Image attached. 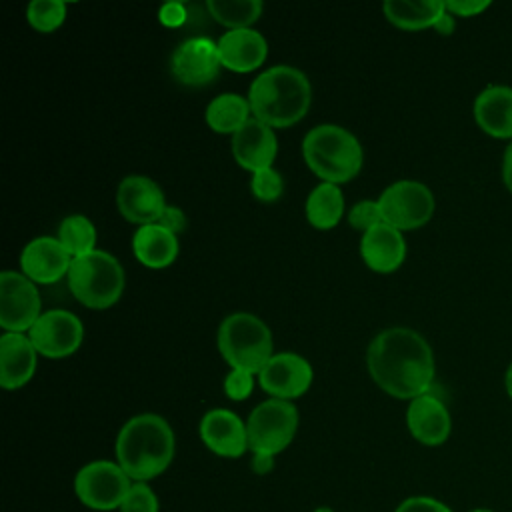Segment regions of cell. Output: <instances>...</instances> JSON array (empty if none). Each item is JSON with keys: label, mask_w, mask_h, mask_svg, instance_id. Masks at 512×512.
<instances>
[{"label": "cell", "mask_w": 512, "mask_h": 512, "mask_svg": "<svg viewBox=\"0 0 512 512\" xmlns=\"http://www.w3.org/2000/svg\"><path fill=\"white\" fill-rule=\"evenodd\" d=\"M132 250L140 264L148 268H166L178 256V236L160 224L140 226L132 238Z\"/></svg>", "instance_id": "cell-23"}, {"label": "cell", "mask_w": 512, "mask_h": 512, "mask_svg": "<svg viewBox=\"0 0 512 512\" xmlns=\"http://www.w3.org/2000/svg\"><path fill=\"white\" fill-rule=\"evenodd\" d=\"M116 204L120 214L140 226L156 224L166 210V198L162 188L148 176H126L116 190Z\"/></svg>", "instance_id": "cell-14"}, {"label": "cell", "mask_w": 512, "mask_h": 512, "mask_svg": "<svg viewBox=\"0 0 512 512\" xmlns=\"http://www.w3.org/2000/svg\"><path fill=\"white\" fill-rule=\"evenodd\" d=\"M476 126L498 140H512V86L490 84L472 104Z\"/></svg>", "instance_id": "cell-19"}, {"label": "cell", "mask_w": 512, "mask_h": 512, "mask_svg": "<svg viewBox=\"0 0 512 512\" xmlns=\"http://www.w3.org/2000/svg\"><path fill=\"white\" fill-rule=\"evenodd\" d=\"M406 426L414 440L424 446H440L448 440L452 432V418L446 404L426 392L410 400L406 410Z\"/></svg>", "instance_id": "cell-17"}, {"label": "cell", "mask_w": 512, "mask_h": 512, "mask_svg": "<svg viewBox=\"0 0 512 512\" xmlns=\"http://www.w3.org/2000/svg\"><path fill=\"white\" fill-rule=\"evenodd\" d=\"M204 446L222 458H240L248 446L246 422L232 410L214 408L208 410L198 426Z\"/></svg>", "instance_id": "cell-15"}, {"label": "cell", "mask_w": 512, "mask_h": 512, "mask_svg": "<svg viewBox=\"0 0 512 512\" xmlns=\"http://www.w3.org/2000/svg\"><path fill=\"white\" fill-rule=\"evenodd\" d=\"M360 254L370 270L390 274L398 270L406 258V240L400 230L380 222L362 234Z\"/></svg>", "instance_id": "cell-20"}, {"label": "cell", "mask_w": 512, "mask_h": 512, "mask_svg": "<svg viewBox=\"0 0 512 512\" xmlns=\"http://www.w3.org/2000/svg\"><path fill=\"white\" fill-rule=\"evenodd\" d=\"M504 388H506V394H508V398L512 400V362L508 364V368H506V374H504Z\"/></svg>", "instance_id": "cell-41"}, {"label": "cell", "mask_w": 512, "mask_h": 512, "mask_svg": "<svg viewBox=\"0 0 512 512\" xmlns=\"http://www.w3.org/2000/svg\"><path fill=\"white\" fill-rule=\"evenodd\" d=\"M446 10L456 18H472V16H478L482 14L486 8H490V2L488 0H448L444 2Z\"/></svg>", "instance_id": "cell-35"}, {"label": "cell", "mask_w": 512, "mask_h": 512, "mask_svg": "<svg viewBox=\"0 0 512 512\" xmlns=\"http://www.w3.org/2000/svg\"><path fill=\"white\" fill-rule=\"evenodd\" d=\"M366 366L380 390L400 400H414L434 382L436 362L428 340L412 328H386L378 332L368 350Z\"/></svg>", "instance_id": "cell-1"}, {"label": "cell", "mask_w": 512, "mask_h": 512, "mask_svg": "<svg viewBox=\"0 0 512 512\" xmlns=\"http://www.w3.org/2000/svg\"><path fill=\"white\" fill-rule=\"evenodd\" d=\"M220 68L218 44L204 36L184 40L170 58V72L184 86H206L218 76Z\"/></svg>", "instance_id": "cell-13"}, {"label": "cell", "mask_w": 512, "mask_h": 512, "mask_svg": "<svg viewBox=\"0 0 512 512\" xmlns=\"http://www.w3.org/2000/svg\"><path fill=\"white\" fill-rule=\"evenodd\" d=\"M382 220L396 230H416L428 224L436 202L432 190L418 180H398L378 198Z\"/></svg>", "instance_id": "cell-9"}, {"label": "cell", "mask_w": 512, "mask_h": 512, "mask_svg": "<svg viewBox=\"0 0 512 512\" xmlns=\"http://www.w3.org/2000/svg\"><path fill=\"white\" fill-rule=\"evenodd\" d=\"M248 102L252 116L270 128L292 126L302 120L310 108V80L294 66H272L250 84Z\"/></svg>", "instance_id": "cell-3"}, {"label": "cell", "mask_w": 512, "mask_h": 512, "mask_svg": "<svg viewBox=\"0 0 512 512\" xmlns=\"http://www.w3.org/2000/svg\"><path fill=\"white\" fill-rule=\"evenodd\" d=\"M248 446L254 452L276 456L290 446L298 430V410L290 400L260 402L246 420Z\"/></svg>", "instance_id": "cell-7"}, {"label": "cell", "mask_w": 512, "mask_h": 512, "mask_svg": "<svg viewBox=\"0 0 512 512\" xmlns=\"http://www.w3.org/2000/svg\"><path fill=\"white\" fill-rule=\"evenodd\" d=\"M314 372L310 362L296 352L274 354L258 372V384L272 398L294 400L312 384Z\"/></svg>", "instance_id": "cell-12"}, {"label": "cell", "mask_w": 512, "mask_h": 512, "mask_svg": "<svg viewBox=\"0 0 512 512\" xmlns=\"http://www.w3.org/2000/svg\"><path fill=\"white\" fill-rule=\"evenodd\" d=\"M502 182L506 190L512 194V140L506 144L502 154Z\"/></svg>", "instance_id": "cell-39"}, {"label": "cell", "mask_w": 512, "mask_h": 512, "mask_svg": "<svg viewBox=\"0 0 512 512\" xmlns=\"http://www.w3.org/2000/svg\"><path fill=\"white\" fill-rule=\"evenodd\" d=\"M302 154L308 168L322 178V182L330 184L352 180L364 160L358 138L336 124H320L308 130L302 140Z\"/></svg>", "instance_id": "cell-4"}, {"label": "cell", "mask_w": 512, "mask_h": 512, "mask_svg": "<svg viewBox=\"0 0 512 512\" xmlns=\"http://www.w3.org/2000/svg\"><path fill=\"white\" fill-rule=\"evenodd\" d=\"M130 476L118 462L94 460L84 464L74 476V494L90 510H118L132 488Z\"/></svg>", "instance_id": "cell-8"}, {"label": "cell", "mask_w": 512, "mask_h": 512, "mask_svg": "<svg viewBox=\"0 0 512 512\" xmlns=\"http://www.w3.org/2000/svg\"><path fill=\"white\" fill-rule=\"evenodd\" d=\"M28 338L38 354L46 358H66L80 348L84 326L70 310L54 308L42 312V316L28 330Z\"/></svg>", "instance_id": "cell-11"}, {"label": "cell", "mask_w": 512, "mask_h": 512, "mask_svg": "<svg viewBox=\"0 0 512 512\" xmlns=\"http://www.w3.org/2000/svg\"><path fill=\"white\" fill-rule=\"evenodd\" d=\"M254 390V374L232 368L224 378V392L230 400H246Z\"/></svg>", "instance_id": "cell-33"}, {"label": "cell", "mask_w": 512, "mask_h": 512, "mask_svg": "<svg viewBox=\"0 0 512 512\" xmlns=\"http://www.w3.org/2000/svg\"><path fill=\"white\" fill-rule=\"evenodd\" d=\"M470 512H492V510H488V508H476V510H470Z\"/></svg>", "instance_id": "cell-43"}, {"label": "cell", "mask_w": 512, "mask_h": 512, "mask_svg": "<svg viewBox=\"0 0 512 512\" xmlns=\"http://www.w3.org/2000/svg\"><path fill=\"white\" fill-rule=\"evenodd\" d=\"M66 278L74 298L94 310L114 306L124 292V270L120 262L98 248L74 258Z\"/></svg>", "instance_id": "cell-5"}, {"label": "cell", "mask_w": 512, "mask_h": 512, "mask_svg": "<svg viewBox=\"0 0 512 512\" xmlns=\"http://www.w3.org/2000/svg\"><path fill=\"white\" fill-rule=\"evenodd\" d=\"M36 348L28 334L4 332L0 338V386L18 390L30 382L36 370Z\"/></svg>", "instance_id": "cell-21"}, {"label": "cell", "mask_w": 512, "mask_h": 512, "mask_svg": "<svg viewBox=\"0 0 512 512\" xmlns=\"http://www.w3.org/2000/svg\"><path fill=\"white\" fill-rule=\"evenodd\" d=\"M384 16L400 30L434 28L446 6L442 0H386L382 4Z\"/></svg>", "instance_id": "cell-24"}, {"label": "cell", "mask_w": 512, "mask_h": 512, "mask_svg": "<svg viewBox=\"0 0 512 512\" xmlns=\"http://www.w3.org/2000/svg\"><path fill=\"white\" fill-rule=\"evenodd\" d=\"M186 6L182 2H166L158 10V20L168 28H178L186 22Z\"/></svg>", "instance_id": "cell-36"}, {"label": "cell", "mask_w": 512, "mask_h": 512, "mask_svg": "<svg viewBox=\"0 0 512 512\" xmlns=\"http://www.w3.org/2000/svg\"><path fill=\"white\" fill-rule=\"evenodd\" d=\"M118 512H160V500L148 482H134Z\"/></svg>", "instance_id": "cell-31"}, {"label": "cell", "mask_w": 512, "mask_h": 512, "mask_svg": "<svg viewBox=\"0 0 512 512\" xmlns=\"http://www.w3.org/2000/svg\"><path fill=\"white\" fill-rule=\"evenodd\" d=\"M250 468L254 474H268L274 470V456L270 454H260V452H254L252 454V460H250Z\"/></svg>", "instance_id": "cell-38"}, {"label": "cell", "mask_w": 512, "mask_h": 512, "mask_svg": "<svg viewBox=\"0 0 512 512\" xmlns=\"http://www.w3.org/2000/svg\"><path fill=\"white\" fill-rule=\"evenodd\" d=\"M306 218L318 230L334 228L344 214V196L338 184L320 182L306 198Z\"/></svg>", "instance_id": "cell-26"}, {"label": "cell", "mask_w": 512, "mask_h": 512, "mask_svg": "<svg viewBox=\"0 0 512 512\" xmlns=\"http://www.w3.org/2000/svg\"><path fill=\"white\" fill-rule=\"evenodd\" d=\"M314 512H334L330 506H320V508H316Z\"/></svg>", "instance_id": "cell-42"}, {"label": "cell", "mask_w": 512, "mask_h": 512, "mask_svg": "<svg viewBox=\"0 0 512 512\" xmlns=\"http://www.w3.org/2000/svg\"><path fill=\"white\" fill-rule=\"evenodd\" d=\"M216 44L222 66L232 72H252L262 66L268 54L266 38L254 28L228 30Z\"/></svg>", "instance_id": "cell-22"}, {"label": "cell", "mask_w": 512, "mask_h": 512, "mask_svg": "<svg viewBox=\"0 0 512 512\" xmlns=\"http://www.w3.org/2000/svg\"><path fill=\"white\" fill-rule=\"evenodd\" d=\"M70 252L58 238L38 236L30 240L20 254V268L26 278L38 284H54L68 276L72 266Z\"/></svg>", "instance_id": "cell-16"}, {"label": "cell", "mask_w": 512, "mask_h": 512, "mask_svg": "<svg viewBox=\"0 0 512 512\" xmlns=\"http://www.w3.org/2000/svg\"><path fill=\"white\" fill-rule=\"evenodd\" d=\"M250 114L252 108L248 98L234 92H224L210 100L204 118L214 132L234 136L250 120Z\"/></svg>", "instance_id": "cell-25"}, {"label": "cell", "mask_w": 512, "mask_h": 512, "mask_svg": "<svg viewBox=\"0 0 512 512\" xmlns=\"http://www.w3.org/2000/svg\"><path fill=\"white\" fill-rule=\"evenodd\" d=\"M454 28H456V18L448 12V10H444V14L438 18V22L434 24V30L438 32V34H442V36H450L452 32H454Z\"/></svg>", "instance_id": "cell-40"}, {"label": "cell", "mask_w": 512, "mask_h": 512, "mask_svg": "<svg viewBox=\"0 0 512 512\" xmlns=\"http://www.w3.org/2000/svg\"><path fill=\"white\" fill-rule=\"evenodd\" d=\"M278 152V140L274 128L250 118L234 136H232V154L234 160L252 174L264 168H270Z\"/></svg>", "instance_id": "cell-18"}, {"label": "cell", "mask_w": 512, "mask_h": 512, "mask_svg": "<svg viewBox=\"0 0 512 512\" xmlns=\"http://www.w3.org/2000/svg\"><path fill=\"white\" fill-rule=\"evenodd\" d=\"M206 8L216 22L238 30L250 28L260 18L264 4L260 0H208Z\"/></svg>", "instance_id": "cell-27"}, {"label": "cell", "mask_w": 512, "mask_h": 512, "mask_svg": "<svg viewBox=\"0 0 512 512\" xmlns=\"http://www.w3.org/2000/svg\"><path fill=\"white\" fill-rule=\"evenodd\" d=\"M348 222L352 228L368 232L370 228H374L376 224L384 222L382 214H380V206L378 200H360L352 206L350 214H348Z\"/></svg>", "instance_id": "cell-32"}, {"label": "cell", "mask_w": 512, "mask_h": 512, "mask_svg": "<svg viewBox=\"0 0 512 512\" xmlns=\"http://www.w3.org/2000/svg\"><path fill=\"white\" fill-rule=\"evenodd\" d=\"M156 224H160L162 228H166L178 236L186 228V214L178 206H166V210L162 212V216Z\"/></svg>", "instance_id": "cell-37"}, {"label": "cell", "mask_w": 512, "mask_h": 512, "mask_svg": "<svg viewBox=\"0 0 512 512\" xmlns=\"http://www.w3.org/2000/svg\"><path fill=\"white\" fill-rule=\"evenodd\" d=\"M218 350L236 370L258 374L272 354V332L254 314L234 312L220 322Z\"/></svg>", "instance_id": "cell-6"}, {"label": "cell", "mask_w": 512, "mask_h": 512, "mask_svg": "<svg viewBox=\"0 0 512 512\" xmlns=\"http://www.w3.org/2000/svg\"><path fill=\"white\" fill-rule=\"evenodd\" d=\"M174 452L172 426L160 414L132 416L116 436V462L132 482H150L166 472Z\"/></svg>", "instance_id": "cell-2"}, {"label": "cell", "mask_w": 512, "mask_h": 512, "mask_svg": "<svg viewBox=\"0 0 512 512\" xmlns=\"http://www.w3.org/2000/svg\"><path fill=\"white\" fill-rule=\"evenodd\" d=\"M60 244L70 252L72 258L84 256L92 250H96V228L94 224L82 216V214H72L64 218L58 226V236Z\"/></svg>", "instance_id": "cell-28"}, {"label": "cell", "mask_w": 512, "mask_h": 512, "mask_svg": "<svg viewBox=\"0 0 512 512\" xmlns=\"http://www.w3.org/2000/svg\"><path fill=\"white\" fill-rule=\"evenodd\" d=\"M66 18V4L62 0H34L26 8L28 24L38 32H54Z\"/></svg>", "instance_id": "cell-29"}, {"label": "cell", "mask_w": 512, "mask_h": 512, "mask_svg": "<svg viewBox=\"0 0 512 512\" xmlns=\"http://www.w3.org/2000/svg\"><path fill=\"white\" fill-rule=\"evenodd\" d=\"M250 190L252 194L262 200V202H274L282 196L284 192V180H282V174L278 170H274L272 166L270 168H264V170H258L252 174L250 178Z\"/></svg>", "instance_id": "cell-30"}, {"label": "cell", "mask_w": 512, "mask_h": 512, "mask_svg": "<svg viewBox=\"0 0 512 512\" xmlns=\"http://www.w3.org/2000/svg\"><path fill=\"white\" fill-rule=\"evenodd\" d=\"M394 512H452V508L432 496H410L402 500Z\"/></svg>", "instance_id": "cell-34"}, {"label": "cell", "mask_w": 512, "mask_h": 512, "mask_svg": "<svg viewBox=\"0 0 512 512\" xmlns=\"http://www.w3.org/2000/svg\"><path fill=\"white\" fill-rule=\"evenodd\" d=\"M40 294L30 278L20 272L0 274V326L6 332H24L42 316Z\"/></svg>", "instance_id": "cell-10"}]
</instances>
